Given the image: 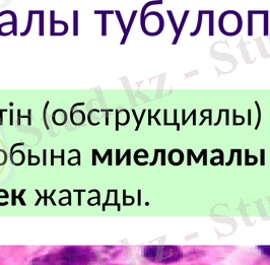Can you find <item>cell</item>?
I'll use <instances>...</instances> for the list:
<instances>
[{
	"label": "cell",
	"mask_w": 270,
	"mask_h": 265,
	"mask_svg": "<svg viewBox=\"0 0 270 265\" xmlns=\"http://www.w3.org/2000/svg\"><path fill=\"white\" fill-rule=\"evenodd\" d=\"M33 15H34V13H33V10H30V11H29V19H28L27 29H25V32H22V34H20V36H22V37H24V36H27L30 33V28H32V24H33Z\"/></svg>",
	"instance_id": "8fae6325"
},
{
	"label": "cell",
	"mask_w": 270,
	"mask_h": 265,
	"mask_svg": "<svg viewBox=\"0 0 270 265\" xmlns=\"http://www.w3.org/2000/svg\"><path fill=\"white\" fill-rule=\"evenodd\" d=\"M13 114H14V112H13V110H9V124L10 125H13Z\"/></svg>",
	"instance_id": "ab89813d"
},
{
	"label": "cell",
	"mask_w": 270,
	"mask_h": 265,
	"mask_svg": "<svg viewBox=\"0 0 270 265\" xmlns=\"http://www.w3.org/2000/svg\"><path fill=\"white\" fill-rule=\"evenodd\" d=\"M164 125H168V110L167 109L164 110Z\"/></svg>",
	"instance_id": "8d00e7d4"
},
{
	"label": "cell",
	"mask_w": 270,
	"mask_h": 265,
	"mask_svg": "<svg viewBox=\"0 0 270 265\" xmlns=\"http://www.w3.org/2000/svg\"><path fill=\"white\" fill-rule=\"evenodd\" d=\"M40 19H39V35L40 36H44V11L43 10H40Z\"/></svg>",
	"instance_id": "5bb4252c"
},
{
	"label": "cell",
	"mask_w": 270,
	"mask_h": 265,
	"mask_svg": "<svg viewBox=\"0 0 270 265\" xmlns=\"http://www.w3.org/2000/svg\"><path fill=\"white\" fill-rule=\"evenodd\" d=\"M107 35V15H102V36Z\"/></svg>",
	"instance_id": "ffe728a7"
},
{
	"label": "cell",
	"mask_w": 270,
	"mask_h": 265,
	"mask_svg": "<svg viewBox=\"0 0 270 265\" xmlns=\"http://www.w3.org/2000/svg\"><path fill=\"white\" fill-rule=\"evenodd\" d=\"M62 265H87L96 259V254L84 247H65L56 252Z\"/></svg>",
	"instance_id": "7a4b0ae2"
},
{
	"label": "cell",
	"mask_w": 270,
	"mask_h": 265,
	"mask_svg": "<svg viewBox=\"0 0 270 265\" xmlns=\"http://www.w3.org/2000/svg\"><path fill=\"white\" fill-rule=\"evenodd\" d=\"M164 150H159V153H161V165H164V163H166V154H164Z\"/></svg>",
	"instance_id": "b9f144b4"
},
{
	"label": "cell",
	"mask_w": 270,
	"mask_h": 265,
	"mask_svg": "<svg viewBox=\"0 0 270 265\" xmlns=\"http://www.w3.org/2000/svg\"><path fill=\"white\" fill-rule=\"evenodd\" d=\"M259 251L261 252V254H263L264 256L270 258V246H258Z\"/></svg>",
	"instance_id": "d6986e66"
},
{
	"label": "cell",
	"mask_w": 270,
	"mask_h": 265,
	"mask_svg": "<svg viewBox=\"0 0 270 265\" xmlns=\"http://www.w3.org/2000/svg\"><path fill=\"white\" fill-rule=\"evenodd\" d=\"M189 13H190V11H189L188 9L185 10V11H184V14H183V16H182V19H181V24L179 25L178 31H177L176 36H175V39L173 40V42H172V44H173V45H176V44L178 43V40H179V38H180V36H181L182 31H183V29H184V25H185V24H186V20H187V19H188Z\"/></svg>",
	"instance_id": "277c9868"
},
{
	"label": "cell",
	"mask_w": 270,
	"mask_h": 265,
	"mask_svg": "<svg viewBox=\"0 0 270 265\" xmlns=\"http://www.w3.org/2000/svg\"><path fill=\"white\" fill-rule=\"evenodd\" d=\"M202 14L209 15V30L208 34L210 37L214 36V10H201Z\"/></svg>",
	"instance_id": "5b68a950"
},
{
	"label": "cell",
	"mask_w": 270,
	"mask_h": 265,
	"mask_svg": "<svg viewBox=\"0 0 270 265\" xmlns=\"http://www.w3.org/2000/svg\"><path fill=\"white\" fill-rule=\"evenodd\" d=\"M268 10H265V13L263 14V34L264 36H268V22H269V14Z\"/></svg>",
	"instance_id": "9c48e42d"
},
{
	"label": "cell",
	"mask_w": 270,
	"mask_h": 265,
	"mask_svg": "<svg viewBox=\"0 0 270 265\" xmlns=\"http://www.w3.org/2000/svg\"><path fill=\"white\" fill-rule=\"evenodd\" d=\"M222 109H219L218 110V119L215 123H213V126H218L220 124V121H222Z\"/></svg>",
	"instance_id": "d6a6232c"
},
{
	"label": "cell",
	"mask_w": 270,
	"mask_h": 265,
	"mask_svg": "<svg viewBox=\"0 0 270 265\" xmlns=\"http://www.w3.org/2000/svg\"><path fill=\"white\" fill-rule=\"evenodd\" d=\"M50 17H51V25H50V35L51 36H54L55 35V11H54V10H51V15H50Z\"/></svg>",
	"instance_id": "4fadbf2b"
},
{
	"label": "cell",
	"mask_w": 270,
	"mask_h": 265,
	"mask_svg": "<svg viewBox=\"0 0 270 265\" xmlns=\"http://www.w3.org/2000/svg\"><path fill=\"white\" fill-rule=\"evenodd\" d=\"M94 112H97V113H99V112H101L100 111V110H97V109H92V110H91V111L89 112V114H87V120H89V123L91 125H92V126H97V125H99L100 124V122H97V123H94L91 121V114Z\"/></svg>",
	"instance_id": "603a6c76"
},
{
	"label": "cell",
	"mask_w": 270,
	"mask_h": 265,
	"mask_svg": "<svg viewBox=\"0 0 270 265\" xmlns=\"http://www.w3.org/2000/svg\"><path fill=\"white\" fill-rule=\"evenodd\" d=\"M202 12L201 10H199L198 11V17H197V25H196V29H195L194 32L190 33V36L191 37H195V36H197L198 34H199V32L201 31V28H202Z\"/></svg>",
	"instance_id": "ba28073f"
},
{
	"label": "cell",
	"mask_w": 270,
	"mask_h": 265,
	"mask_svg": "<svg viewBox=\"0 0 270 265\" xmlns=\"http://www.w3.org/2000/svg\"><path fill=\"white\" fill-rule=\"evenodd\" d=\"M236 150H231V159H230V162H228V165H231V162H233V159H234V154H235Z\"/></svg>",
	"instance_id": "bcb514c9"
},
{
	"label": "cell",
	"mask_w": 270,
	"mask_h": 265,
	"mask_svg": "<svg viewBox=\"0 0 270 265\" xmlns=\"http://www.w3.org/2000/svg\"><path fill=\"white\" fill-rule=\"evenodd\" d=\"M32 265H62L57 253H51L35 258Z\"/></svg>",
	"instance_id": "3957f363"
},
{
	"label": "cell",
	"mask_w": 270,
	"mask_h": 265,
	"mask_svg": "<svg viewBox=\"0 0 270 265\" xmlns=\"http://www.w3.org/2000/svg\"><path fill=\"white\" fill-rule=\"evenodd\" d=\"M115 13V11L114 10H94V14H106V15H108V14H114Z\"/></svg>",
	"instance_id": "4316f807"
},
{
	"label": "cell",
	"mask_w": 270,
	"mask_h": 265,
	"mask_svg": "<svg viewBox=\"0 0 270 265\" xmlns=\"http://www.w3.org/2000/svg\"><path fill=\"white\" fill-rule=\"evenodd\" d=\"M146 111H147V110H145V109H144V110H142V113H141V115H140L139 121H138V123H136L135 131H138V130H139V128H140V124H141V122H142V119H143V117H144V115H145Z\"/></svg>",
	"instance_id": "484cf974"
},
{
	"label": "cell",
	"mask_w": 270,
	"mask_h": 265,
	"mask_svg": "<svg viewBox=\"0 0 270 265\" xmlns=\"http://www.w3.org/2000/svg\"><path fill=\"white\" fill-rule=\"evenodd\" d=\"M73 35H78V11L74 10L73 12Z\"/></svg>",
	"instance_id": "7c38bea8"
},
{
	"label": "cell",
	"mask_w": 270,
	"mask_h": 265,
	"mask_svg": "<svg viewBox=\"0 0 270 265\" xmlns=\"http://www.w3.org/2000/svg\"><path fill=\"white\" fill-rule=\"evenodd\" d=\"M248 35L253 36V15L248 13Z\"/></svg>",
	"instance_id": "e0dca14e"
},
{
	"label": "cell",
	"mask_w": 270,
	"mask_h": 265,
	"mask_svg": "<svg viewBox=\"0 0 270 265\" xmlns=\"http://www.w3.org/2000/svg\"><path fill=\"white\" fill-rule=\"evenodd\" d=\"M177 114H178V110L174 109V121L172 123H168L167 126H177V124H178V122H177Z\"/></svg>",
	"instance_id": "f546056e"
},
{
	"label": "cell",
	"mask_w": 270,
	"mask_h": 265,
	"mask_svg": "<svg viewBox=\"0 0 270 265\" xmlns=\"http://www.w3.org/2000/svg\"><path fill=\"white\" fill-rule=\"evenodd\" d=\"M10 14L12 16V34H13L14 36L17 35V17H16V14L14 13L13 11H11V10H4V11H1L0 12V16H3L4 14Z\"/></svg>",
	"instance_id": "52a82bcc"
},
{
	"label": "cell",
	"mask_w": 270,
	"mask_h": 265,
	"mask_svg": "<svg viewBox=\"0 0 270 265\" xmlns=\"http://www.w3.org/2000/svg\"><path fill=\"white\" fill-rule=\"evenodd\" d=\"M187 153H189L190 154H191V156H194V159H195V162H196V163H198V162H199V159H200V158H201V156H204V154H205V153H207V150H201V153H200V156H198V158H196V156H194V153H193V150H189V148H188V150H187Z\"/></svg>",
	"instance_id": "d4e9b609"
},
{
	"label": "cell",
	"mask_w": 270,
	"mask_h": 265,
	"mask_svg": "<svg viewBox=\"0 0 270 265\" xmlns=\"http://www.w3.org/2000/svg\"><path fill=\"white\" fill-rule=\"evenodd\" d=\"M115 113H116V125H115V129H116V131H118V130H119V126H120L119 115H120L121 111H119V110H116Z\"/></svg>",
	"instance_id": "f1b7e54d"
},
{
	"label": "cell",
	"mask_w": 270,
	"mask_h": 265,
	"mask_svg": "<svg viewBox=\"0 0 270 265\" xmlns=\"http://www.w3.org/2000/svg\"><path fill=\"white\" fill-rule=\"evenodd\" d=\"M49 104H50L49 101L46 102L45 107H44V111H43V121H44V124H45V127L47 130L50 129V127H49V125H48V121H47V109H48Z\"/></svg>",
	"instance_id": "2e32d148"
},
{
	"label": "cell",
	"mask_w": 270,
	"mask_h": 265,
	"mask_svg": "<svg viewBox=\"0 0 270 265\" xmlns=\"http://www.w3.org/2000/svg\"><path fill=\"white\" fill-rule=\"evenodd\" d=\"M147 260L154 263H174L182 258V250L177 246H147L143 250Z\"/></svg>",
	"instance_id": "6da1fadb"
},
{
	"label": "cell",
	"mask_w": 270,
	"mask_h": 265,
	"mask_svg": "<svg viewBox=\"0 0 270 265\" xmlns=\"http://www.w3.org/2000/svg\"><path fill=\"white\" fill-rule=\"evenodd\" d=\"M158 150H154V159H153V162H152V163L150 164L151 166H152V165L155 164L156 159H158Z\"/></svg>",
	"instance_id": "ee69618b"
},
{
	"label": "cell",
	"mask_w": 270,
	"mask_h": 265,
	"mask_svg": "<svg viewBox=\"0 0 270 265\" xmlns=\"http://www.w3.org/2000/svg\"><path fill=\"white\" fill-rule=\"evenodd\" d=\"M159 112H161V110H159V109H158V110H156L155 114H154V115L152 116V119H153L154 121H155V122H156V124H158V126H161V123L159 122L158 119V115L159 114Z\"/></svg>",
	"instance_id": "e575fe53"
},
{
	"label": "cell",
	"mask_w": 270,
	"mask_h": 265,
	"mask_svg": "<svg viewBox=\"0 0 270 265\" xmlns=\"http://www.w3.org/2000/svg\"><path fill=\"white\" fill-rule=\"evenodd\" d=\"M83 105H84V103H76V104H74L73 106L71 107V109H70V120H71V123H72L73 125L77 126V123L75 122V121H74V115H73L74 108L77 107V106H83Z\"/></svg>",
	"instance_id": "44dd1931"
},
{
	"label": "cell",
	"mask_w": 270,
	"mask_h": 265,
	"mask_svg": "<svg viewBox=\"0 0 270 265\" xmlns=\"http://www.w3.org/2000/svg\"><path fill=\"white\" fill-rule=\"evenodd\" d=\"M147 115H148V122H147V124H148V126H150L151 125V120H152V115H151V110L150 109H148L147 110Z\"/></svg>",
	"instance_id": "60d3db41"
},
{
	"label": "cell",
	"mask_w": 270,
	"mask_h": 265,
	"mask_svg": "<svg viewBox=\"0 0 270 265\" xmlns=\"http://www.w3.org/2000/svg\"><path fill=\"white\" fill-rule=\"evenodd\" d=\"M17 113V119H16V124L17 125H20V119H22V114H20V110L19 109L16 111Z\"/></svg>",
	"instance_id": "7bdbcfd3"
},
{
	"label": "cell",
	"mask_w": 270,
	"mask_h": 265,
	"mask_svg": "<svg viewBox=\"0 0 270 265\" xmlns=\"http://www.w3.org/2000/svg\"><path fill=\"white\" fill-rule=\"evenodd\" d=\"M7 112V109H0V126L3 125V113Z\"/></svg>",
	"instance_id": "74e56055"
},
{
	"label": "cell",
	"mask_w": 270,
	"mask_h": 265,
	"mask_svg": "<svg viewBox=\"0 0 270 265\" xmlns=\"http://www.w3.org/2000/svg\"><path fill=\"white\" fill-rule=\"evenodd\" d=\"M92 151H94V165H96V156H96V153H94V150H92Z\"/></svg>",
	"instance_id": "c3c4849f"
},
{
	"label": "cell",
	"mask_w": 270,
	"mask_h": 265,
	"mask_svg": "<svg viewBox=\"0 0 270 265\" xmlns=\"http://www.w3.org/2000/svg\"><path fill=\"white\" fill-rule=\"evenodd\" d=\"M102 112H105V114H106V119H105V124H106V126L109 125V112H113L114 110H105L103 109L101 110Z\"/></svg>",
	"instance_id": "1f68e13d"
},
{
	"label": "cell",
	"mask_w": 270,
	"mask_h": 265,
	"mask_svg": "<svg viewBox=\"0 0 270 265\" xmlns=\"http://www.w3.org/2000/svg\"><path fill=\"white\" fill-rule=\"evenodd\" d=\"M207 113H208V124L209 126H212V110L211 109H207Z\"/></svg>",
	"instance_id": "836d02e7"
},
{
	"label": "cell",
	"mask_w": 270,
	"mask_h": 265,
	"mask_svg": "<svg viewBox=\"0 0 270 265\" xmlns=\"http://www.w3.org/2000/svg\"><path fill=\"white\" fill-rule=\"evenodd\" d=\"M115 13H116V15H117V17H118V20H119V22H120V25H121V28H122L123 33H125V31H126V25H125V24H124V22H123L122 15H121V13H120L119 10H115Z\"/></svg>",
	"instance_id": "7402d4cb"
},
{
	"label": "cell",
	"mask_w": 270,
	"mask_h": 265,
	"mask_svg": "<svg viewBox=\"0 0 270 265\" xmlns=\"http://www.w3.org/2000/svg\"><path fill=\"white\" fill-rule=\"evenodd\" d=\"M167 13H168V15H169V19H170V20H171V22H172V25H173V28H174L175 33H177V31H178V25H177L176 20H175V16H174V14H173V11L169 9V10H167Z\"/></svg>",
	"instance_id": "ac0fdd59"
},
{
	"label": "cell",
	"mask_w": 270,
	"mask_h": 265,
	"mask_svg": "<svg viewBox=\"0 0 270 265\" xmlns=\"http://www.w3.org/2000/svg\"><path fill=\"white\" fill-rule=\"evenodd\" d=\"M28 113H29V114H28L27 116H22V119H25V118H27V119H28V125L30 126V125H32V110L29 109V110H28Z\"/></svg>",
	"instance_id": "83f0119b"
},
{
	"label": "cell",
	"mask_w": 270,
	"mask_h": 265,
	"mask_svg": "<svg viewBox=\"0 0 270 265\" xmlns=\"http://www.w3.org/2000/svg\"><path fill=\"white\" fill-rule=\"evenodd\" d=\"M196 113H197V110H196V109H193V110H192V112H191V114H189L188 117L186 118V116H185V115H186V110H185V109L182 110V118H183V119H182L181 125H182V126H185V125H186V124H187V122H188V121H189L190 118L193 117V116H194V115H196Z\"/></svg>",
	"instance_id": "30bf717a"
},
{
	"label": "cell",
	"mask_w": 270,
	"mask_h": 265,
	"mask_svg": "<svg viewBox=\"0 0 270 265\" xmlns=\"http://www.w3.org/2000/svg\"><path fill=\"white\" fill-rule=\"evenodd\" d=\"M254 104H255V106H256V108H257V110H258V119H257V123H256V125H255V130H257L259 128V126H260V123H261V119H262V111H261V108H260V105H259V103L258 102H255L254 103Z\"/></svg>",
	"instance_id": "9a60e30c"
},
{
	"label": "cell",
	"mask_w": 270,
	"mask_h": 265,
	"mask_svg": "<svg viewBox=\"0 0 270 265\" xmlns=\"http://www.w3.org/2000/svg\"><path fill=\"white\" fill-rule=\"evenodd\" d=\"M233 118H234L233 125L236 123V120L238 119V118H239V119H242V122H243L244 124H245V122H246L245 117H244V116H242V115H237V110H236V109H234V110H233Z\"/></svg>",
	"instance_id": "cb8c5ba5"
},
{
	"label": "cell",
	"mask_w": 270,
	"mask_h": 265,
	"mask_svg": "<svg viewBox=\"0 0 270 265\" xmlns=\"http://www.w3.org/2000/svg\"><path fill=\"white\" fill-rule=\"evenodd\" d=\"M211 153H219L220 154V164H223V153L222 150H212Z\"/></svg>",
	"instance_id": "f35d334b"
},
{
	"label": "cell",
	"mask_w": 270,
	"mask_h": 265,
	"mask_svg": "<svg viewBox=\"0 0 270 265\" xmlns=\"http://www.w3.org/2000/svg\"><path fill=\"white\" fill-rule=\"evenodd\" d=\"M247 114H248V122H247V124H248L249 126L252 125V110L251 109H248V112H247Z\"/></svg>",
	"instance_id": "d590c367"
},
{
	"label": "cell",
	"mask_w": 270,
	"mask_h": 265,
	"mask_svg": "<svg viewBox=\"0 0 270 265\" xmlns=\"http://www.w3.org/2000/svg\"><path fill=\"white\" fill-rule=\"evenodd\" d=\"M260 153H261V165H264V156H265V150H260Z\"/></svg>",
	"instance_id": "f6af8a7d"
},
{
	"label": "cell",
	"mask_w": 270,
	"mask_h": 265,
	"mask_svg": "<svg viewBox=\"0 0 270 265\" xmlns=\"http://www.w3.org/2000/svg\"><path fill=\"white\" fill-rule=\"evenodd\" d=\"M222 112L225 113V125H230V110L228 109H222Z\"/></svg>",
	"instance_id": "4dcf8cb0"
},
{
	"label": "cell",
	"mask_w": 270,
	"mask_h": 265,
	"mask_svg": "<svg viewBox=\"0 0 270 265\" xmlns=\"http://www.w3.org/2000/svg\"><path fill=\"white\" fill-rule=\"evenodd\" d=\"M136 13H137V10H133L132 14H131V16H130L129 22H128V25L126 27V31H125V33H124V36H123V39H122V41H121V43H120L121 45H124L125 42H126V40H127L128 35H129V33H130V30H131V28H132L133 22H134V19H135Z\"/></svg>",
	"instance_id": "8992f818"
},
{
	"label": "cell",
	"mask_w": 270,
	"mask_h": 265,
	"mask_svg": "<svg viewBox=\"0 0 270 265\" xmlns=\"http://www.w3.org/2000/svg\"><path fill=\"white\" fill-rule=\"evenodd\" d=\"M132 114H133V116H134V118H135V120H136V123H138V121H139V118L137 117V114H136L135 110H132Z\"/></svg>",
	"instance_id": "7dc6e473"
}]
</instances>
